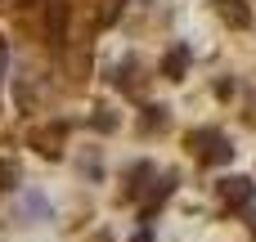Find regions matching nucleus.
Returning a JSON list of instances; mask_svg holds the SVG:
<instances>
[{"instance_id": "f8f14e48", "label": "nucleus", "mask_w": 256, "mask_h": 242, "mask_svg": "<svg viewBox=\"0 0 256 242\" xmlns=\"http://www.w3.org/2000/svg\"><path fill=\"white\" fill-rule=\"evenodd\" d=\"M252 234H256V216H252Z\"/></svg>"}, {"instance_id": "9d476101", "label": "nucleus", "mask_w": 256, "mask_h": 242, "mask_svg": "<svg viewBox=\"0 0 256 242\" xmlns=\"http://www.w3.org/2000/svg\"><path fill=\"white\" fill-rule=\"evenodd\" d=\"M4 72H9V45H4V36H0V81H4Z\"/></svg>"}, {"instance_id": "6e6552de", "label": "nucleus", "mask_w": 256, "mask_h": 242, "mask_svg": "<svg viewBox=\"0 0 256 242\" xmlns=\"http://www.w3.org/2000/svg\"><path fill=\"white\" fill-rule=\"evenodd\" d=\"M14 184H18V162H4V157H0V193L14 189Z\"/></svg>"}, {"instance_id": "39448f33", "label": "nucleus", "mask_w": 256, "mask_h": 242, "mask_svg": "<svg viewBox=\"0 0 256 242\" xmlns=\"http://www.w3.org/2000/svg\"><path fill=\"white\" fill-rule=\"evenodd\" d=\"M184 67H189V45H176V49L166 54V63H162V72H166L171 81H184Z\"/></svg>"}, {"instance_id": "f03ea898", "label": "nucleus", "mask_w": 256, "mask_h": 242, "mask_svg": "<svg viewBox=\"0 0 256 242\" xmlns=\"http://www.w3.org/2000/svg\"><path fill=\"white\" fill-rule=\"evenodd\" d=\"M220 198H225L230 207H248L256 198V184L248 175H225V180H220Z\"/></svg>"}, {"instance_id": "20e7f679", "label": "nucleus", "mask_w": 256, "mask_h": 242, "mask_svg": "<svg viewBox=\"0 0 256 242\" xmlns=\"http://www.w3.org/2000/svg\"><path fill=\"white\" fill-rule=\"evenodd\" d=\"M148 175H153V166H148V162H140V166H130V175H126V189H122V198H130V202H135V198H140V193L148 189V184H144Z\"/></svg>"}, {"instance_id": "0eeeda50", "label": "nucleus", "mask_w": 256, "mask_h": 242, "mask_svg": "<svg viewBox=\"0 0 256 242\" xmlns=\"http://www.w3.org/2000/svg\"><path fill=\"white\" fill-rule=\"evenodd\" d=\"M220 13H225L234 27H248V22H252V18H248V9H243L238 0H220Z\"/></svg>"}, {"instance_id": "9b49d317", "label": "nucleus", "mask_w": 256, "mask_h": 242, "mask_svg": "<svg viewBox=\"0 0 256 242\" xmlns=\"http://www.w3.org/2000/svg\"><path fill=\"white\" fill-rule=\"evenodd\" d=\"M135 242H153V238H148V234H135Z\"/></svg>"}, {"instance_id": "1a4fd4ad", "label": "nucleus", "mask_w": 256, "mask_h": 242, "mask_svg": "<svg viewBox=\"0 0 256 242\" xmlns=\"http://www.w3.org/2000/svg\"><path fill=\"white\" fill-rule=\"evenodd\" d=\"M122 90H135V63H126V67H117V76H112Z\"/></svg>"}, {"instance_id": "423d86ee", "label": "nucleus", "mask_w": 256, "mask_h": 242, "mask_svg": "<svg viewBox=\"0 0 256 242\" xmlns=\"http://www.w3.org/2000/svg\"><path fill=\"white\" fill-rule=\"evenodd\" d=\"M166 126V108L158 103V108H144V121H140V130L144 135H153V130H162Z\"/></svg>"}, {"instance_id": "7ed1b4c3", "label": "nucleus", "mask_w": 256, "mask_h": 242, "mask_svg": "<svg viewBox=\"0 0 256 242\" xmlns=\"http://www.w3.org/2000/svg\"><path fill=\"white\" fill-rule=\"evenodd\" d=\"M171 189H176V175H162V180L153 175V184H148V198H144L140 216H144V220H153V211H158V207H162V202L171 198Z\"/></svg>"}, {"instance_id": "f257e3e1", "label": "nucleus", "mask_w": 256, "mask_h": 242, "mask_svg": "<svg viewBox=\"0 0 256 242\" xmlns=\"http://www.w3.org/2000/svg\"><path fill=\"white\" fill-rule=\"evenodd\" d=\"M189 148H194V153H198V162H207V166H220V162H230V157H234L230 139H225L220 130H212V126L194 130V135H189Z\"/></svg>"}]
</instances>
